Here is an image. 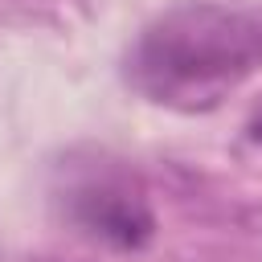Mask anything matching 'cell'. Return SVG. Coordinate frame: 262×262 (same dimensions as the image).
<instances>
[{"label":"cell","instance_id":"cell-1","mask_svg":"<svg viewBox=\"0 0 262 262\" xmlns=\"http://www.w3.org/2000/svg\"><path fill=\"white\" fill-rule=\"evenodd\" d=\"M262 70V20L225 4H188L151 20L127 53V82L168 111H213Z\"/></svg>","mask_w":262,"mask_h":262},{"label":"cell","instance_id":"cell-2","mask_svg":"<svg viewBox=\"0 0 262 262\" xmlns=\"http://www.w3.org/2000/svg\"><path fill=\"white\" fill-rule=\"evenodd\" d=\"M70 213L90 237H98L115 250H139L156 233V217L147 209L143 188L123 172L86 176L70 192Z\"/></svg>","mask_w":262,"mask_h":262}]
</instances>
